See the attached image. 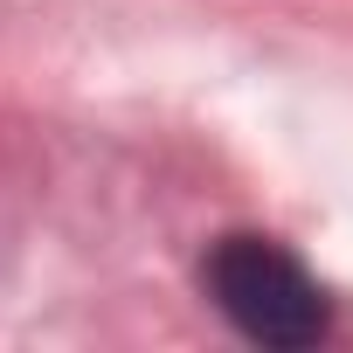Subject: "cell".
<instances>
[{"label": "cell", "instance_id": "6da1fadb", "mask_svg": "<svg viewBox=\"0 0 353 353\" xmlns=\"http://www.w3.org/2000/svg\"><path fill=\"white\" fill-rule=\"evenodd\" d=\"M201 284L215 312L256 346H319L332 325V305L312 270L270 236H222L201 263Z\"/></svg>", "mask_w": 353, "mask_h": 353}]
</instances>
